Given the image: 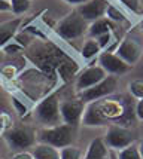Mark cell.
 I'll return each mask as SVG.
<instances>
[{
  "label": "cell",
  "instance_id": "obj_16",
  "mask_svg": "<svg viewBox=\"0 0 143 159\" xmlns=\"http://www.w3.org/2000/svg\"><path fill=\"white\" fill-rule=\"evenodd\" d=\"M33 158L34 159H60V150L55 149L49 144H37L33 150Z\"/></svg>",
  "mask_w": 143,
  "mask_h": 159
},
{
  "label": "cell",
  "instance_id": "obj_1",
  "mask_svg": "<svg viewBox=\"0 0 143 159\" xmlns=\"http://www.w3.org/2000/svg\"><path fill=\"white\" fill-rule=\"evenodd\" d=\"M127 115V109L119 101L102 98L89 103L88 107H85L82 122L87 126H100L107 125V122L124 119Z\"/></svg>",
  "mask_w": 143,
  "mask_h": 159
},
{
  "label": "cell",
  "instance_id": "obj_21",
  "mask_svg": "<svg viewBox=\"0 0 143 159\" xmlns=\"http://www.w3.org/2000/svg\"><path fill=\"white\" fill-rule=\"evenodd\" d=\"M121 3H122L127 9H130L131 12H134V14H142L143 12L142 0H121Z\"/></svg>",
  "mask_w": 143,
  "mask_h": 159
},
{
  "label": "cell",
  "instance_id": "obj_28",
  "mask_svg": "<svg viewBox=\"0 0 143 159\" xmlns=\"http://www.w3.org/2000/svg\"><path fill=\"white\" fill-rule=\"evenodd\" d=\"M66 2H67V3H70V5H78V6H79V5L87 3L88 0H66Z\"/></svg>",
  "mask_w": 143,
  "mask_h": 159
},
{
  "label": "cell",
  "instance_id": "obj_25",
  "mask_svg": "<svg viewBox=\"0 0 143 159\" xmlns=\"http://www.w3.org/2000/svg\"><path fill=\"white\" fill-rule=\"evenodd\" d=\"M136 115L139 119H143V98L139 100V103L136 104Z\"/></svg>",
  "mask_w": 143,
  "mask_h": 159
},
{
  "label": "cell",
  "instance_id": "obj_4",
  "mask_svg": "<svg viewBox=\"0 0 143 159\" xmlns=\"http://www.w3.org/2000/svg\"><path fill=\"white\" fill-rule=\"evenodd\" d=\"M36 119L41 122V124L49 126H55V125H60L61 122V115H60V101L55 94L52 95H48L45 100H42L41 103L37 104L36 107Z\"/></svg>",
  "mask_w": 143,
  "mask_h": 159
},
{
  "label": "cell",
  "instance_id": "obj_31",
  "mask_svg": "<svg viewBox=\"0 0 143 159\" xmlns=\"http://www.w3.org/2000/svg\"><path fill=\"white\" fill-rule=\"evenodd\" d=\"M140 27H142V30H143V21H142V24H140Z\"/></svg>",
  "mask_w": 143,
  "mask_h": 159
},
{
  "label": "cell",
  "instance_id": "obj_23",
  "mask_svg": "<svg viewBox=\"0 0 143 159\" xmlns=\"http://www.w3.org/2000/svg\"><path fill=\"white\" fill-rule=\"evenodd\" d=\"M130 92L133 94V97L142 100L143 98V80H133L130 83Z\"/></svg>",
  "mask_w": 143,
  "mask_h": 159
},
{
  "label": "cell",
  "instance_id": "obj_5",
  "mask_svg": "<svg viewBox=\"0 0 143 159\" xmlns=\"http://www.w3.org/2000/svg\"><path fill=\"white\" fill-rule=\"evenodd\" d=\"M134 140L136 137L130 129L124 128L121 125H110L103 141L112 150H122L124 147L133 144Z\"/></svg>",
  "mask_w": 143,
  "mask_h": 159
},
{
  "label": "cell",
  "instance_id": "obj_20",
  "mask_svg": "<svg viewBox=\"0 0 143 159\" xmlns=\"http://www.w3.org/2000/svg\"><path fill=\"white\" fill-rule=\"evenodd\" d=\"M9 5H11V11L14 14L20 15L30 9V0H9Z\"/></svg>",
  "mask_w": 143,
  "mask_h": 159
},
{
  "label": "cell",
  "instance_id": "obj_30",
  "mask_svg": "<svg viewBox=\"0 0 143 159\" xmlns=\"http://www.w3.org/2000/svg\"><path fill=\"white\" fill-rule=\"evenodd\" d=\"M139 149H140V155H142V158H143V141L139 144Z\"/></svg>",
  "mask_w": 143,
  "mask_h": 159
},
{
  "label": "cell",
  "instance_id": "obj_29",
  "mask_svg": "<svg viewBox=\"0 0 143 159\" xmlns=\"http://www.w3.org/2000/svg\"><path fill=\"white\" fill-rule=\"evenodd\" d=\"M109 159H118V155H116L115 152H112V150H110V153H109Z\"/></svg>",
  "mask_w": 143,
  "mask_h": 159
},
{
  "label": "cell",
  "instance_id": "obj_9",
  "mask_svg": "<svg viewBox=\"0 0 143 159\" xmlns=\"http://www.w3.org/2000/svg\"><path fill=\"white\" fill-rule=\"evenodd\" d=\"M85 111V103L78 100H66L60 103V115H61V120L64 124L69 125H75L78 126V124L82 120Z\"/></svg>",
  "mask_w": 143,
  "mask_h": 159
},
{
  "label": "cell",
  "instance_id": "obj_17",
  "mask_svg": "<svg viewBox=\"0 0 143 159\" xmlns=\"http://www.w3.org/2000/svg\"><path fill=\"white\" fill-rule=\"evenodd\" d=\"M100 52H102V48H100L98 42L95 40V39H88V40L83 43L82 51H81L83 60H91V58H94V57L100 55Z\"/></svg>",
  "mask_w": 143,
  "mask_h": 159
},
{
  "label": "cell",
  "instance_id": "obj_18",
  "mask_svg": "<svg viewBox=\"0 0 143 159\" xmlns=\"http://www.w3.org/2000/svg\"><path fill=\"white\" fill-rule=\"evenodd\" d=\"M118 155V159H143L142 155H140V149H139V144L133 143V144L124 147L122 150H119Z\"/></svg>",
  "mask_w": 143,
  "mask_h": 159
},
{
  "label": "cell",
  "instance_id": "obj_22",
  "mask_svg": "<svg viewBox=\"0 0 143 159\" xmlns=\"http://www.w3.org/2000/svg\"><path fill=\"white\" fill-rule=\"evenodd\" d=\"M104 16L109 21H124L125 20V16H124L122 12H121L118 7L112 6V5L107 6V11H106V15H104Z\"/></svg>",
  "mask_w": 143,
  "mask_h": 159
},
{
  "label": "cell",
  "instance_id": "obj_27",
  "mask_svg": "<svg viewBox=\"0 0 143 159\" xmlns=\"http://www.w3.org/2000/svg\"><path fill=\"white\" fill-rule=\"evenodd\" d=\"M11 11V5L7 0H0V12H7Z\"/></svg>",
  "mask_w": 143,
  "mask_h": 159
},
{
  "label": "cell",
  "instance_id": "obj_11",
  "mask_svg": "<svg viewBox=\"0 0 143 159\" xmlns=\"http://www.w3.org/2000/svg\"><path fill=\"white\" fill-rule=\"evenodd\" d=\"M104 77H106V71H104L100 66H89V67H87V69L78 76L76 88L81 92V91L88 89L91 86L97 85L98 82H102Z\"/></svg>",
  "mask_w": 143,
  "mask_h": 159
},
{
  "label": "cell",
  "instance_id": "obj_14",
  "mask_svg": "<svg viewBox=\"0 0 143 159\" xmlns=\"http://www.w3.org/2000/svg\"><path fill=\"white\" fill-rule=\"evenodd\" d=\"M20 25H21L20 18H14V20L5 21V22L0 24V46H5L7 42L17 34Z\"/></svg>",
  "mask_w": 143,
  "mask_h": 159
},
{
  "label": "cell",
  "instance_id": "obj_2",
  "mask_svg": "<svg viewBox=\"0 0 143 159\" xmlns=\"http://www.w3.org/2000/svg\"><path fill=\"white\" fill-rule=\"evenodd\" d=\"M76 139V126L69 124H60L45 128L39 132L37 140L43 144H49L55 149H63L72 146Z\"/></svg>",
  "mask_w": 143,
  "mask_h": 159
},
{
  "label": "cell",
  "instance_id": "obj_24",
  "mask_svg": "<svg viewBox=\"0 0 143 159\" xmlns=\"http://www.w3.org/2000/svg\"><path fill=\"white\" fill-rule=\"evenodd\" d=\"M95 40L98 42V45H100V48L104 49V48H107V45L110 43V40H112V34L110 33H106V34H103L100 36V37H97Z\"/></svg>",
  "mask_w": 143,
  "mask_h": 159
},
{
  "label": "cell",
  "instance_id": "obj_32",
  "mask_svg": "<svg viewBox=\"0 0 143 159\" xmlns=\"http://www.w3.org/2000/svg\"><path fill=\"white\" fill-rule=\"evenodd\" d=\"M7 2H9V0H7Z\"/></svg>",
  "mask_w": 143,
  "mask_h": 159
},
{
  "label": "cell",
  "instance_id": "obj_3",
  "mask_svg": "<svg viewBox=\"0 0 143 159\" xmlns=\"http://www.w3.org/2000/svg\"><path fill=\"white\" fill-rule=\"evenodd\" d=\"M87 31H88V22L78 14V11H73L67 16H64L57 27V33L66 40L79 39Z\"/></svg>",
  "mask_w": 143,
  "mask_h": 159
},
{
  "label": "cell",
  "instance_id": "obj_12",
  "mask_svg": "<svg viewBox=\"0 0 143 159\" xmlns=\"http://www.w3.org/2000/svg\"><path fill=\"white\" fill-rule=\"evenodd\" d=\"M116 55L119 57V58H122L127 64L133 66V64H136V62L139 61V58L142 55V46H140V43L137 40L127 37V39H124L122 43L118 46Z\"/></svg>",
  "mask_w": 143,
  "mask_h": 159
},
{
  "label": "cell",
  "instance_id": "obj_15",
  "mask_svg": "<svg viewBox=\"0 0 143 159\" xmlns=\"http://www.w3.org/2000/svg\"><path fill=\"white\" fill-rule=\"evenodd\" d=\"M110 28H112L110 21L107 18H100L93 21L88 25V34L91 36V39H97L106 33H110Z\"/></svg>",
  "mask_w": 143,
  "mask_h": 159
},
{
  "label": "cell",
  "instance_id": "obj_6",
  "mask_svg": "<svg viewBox=\"0 0 143 159\" xmlns=\"http://www.w3.org/2000/svg\"><path fill=\"white\" fill-rule=\"evenodd\" d=\"M36 134L31 128L27 126H18L14 129H9L5 134V140L7 141V144L11 146V149L14 150H21L24 152L27 147H31L36 141Z\"/></svg>",
  "mask_w": 143,
  "mask_h": 159
},
{
  "label": "cell",
  "instance_id": "obj_7",
  "mask_svg": "<svg viewBox=\"0 0 143 159\" xmlns=\"http://www.w3.org/2000/svg\"><path fill=\"white\" fill-rule=\"evenodd\" d=\"M116 88V79L113 76H106L102 82H98L97 85L91 86L88 89H83L79 92V100L83 103H93L97 100L106 98L107 95H110Z\"/></svg>",
  "mask_w": 143,
  "mask_h": 159
},
{
  "label": "cell",
  "instance_id": "obj_8",
  "mask_svg": "<svg viewBox=\"0 0 143 159\" xmlns=\"http://www.w3.org/2000/svg\"><path fill=\"white\" fill-rule=\"evenodd\" d=\"M98 66H100L106 73L113 75V76H121L124 73L130 71L131 67H133V66L127 64L122 58H119L116 54H112L109 51L100 52V55H98Z\"/></svg>",
  "mask_w": 143,
  "mask_h": 159
},
{
  "label": "cell",
  "instance_id": "obj_19",
  "mask_svg": "<svg viewBox=\"0 0 143 159\" xmlns=\"http://www.w3.org/2000/svg\"><path fill=\"white\" fill-rule=\"evenodd\" d=\"M81 156V149H78L75 146H67L60 150V159H82Z\"/></svg>",
  "mask_w": 143,
  "mask_h": 159
},
{
  "label": "cell",
  "instance_id": "obj_13",
  "mask_svg": "<svg viewBox=\"0 0 143 159\" xmlns=\"http://www.w3.org/2000/svg\"><path fill=\"white\" fill-rule=\"evenodd\" d=\"M109 153H110L109 147L106 146L103 139H95L89 143L83 159H103V158H107Z\"/></svg>",
  "mask_w": 143,
  "mask_h": 159
},
{
  "label": "cell",
  "instance_id": "obj_10",
  "mask_svg": "<svg viewBox=\"0 0 143 159\" xmlns=\"http://www.w3.org/2000/svg\"><path fill=\"white\" fill-rule=\"evenodd\" d=\"M107 0H88L87 3L83 5H79L78 6V14L81 15L87 22H93L95 20H100L106 15V11H107Z\"/></svg>",
  "mask_w": 143,
  "mask_h": 159
},
{
  "label": "cell",
  "instance_id": "obj_26",
  "mask_svg": "<svg viewBox=\"0 0 143 159\" xmlns=\"http://www.w3.org/2000/svg\"><path fill=\"white\" fill-rule=\"evenodd\" d=\"M12 159H34L33 155L28 152H18Z\"/></svg>",
  "mask_w": 143,
  "mask_h": 159
}]
</instances>
